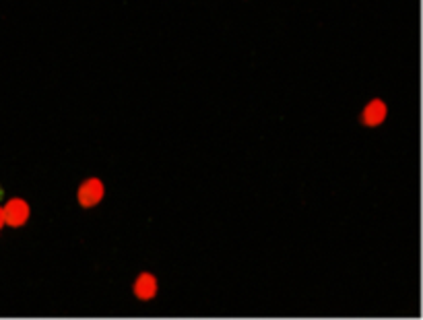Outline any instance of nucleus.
<instances>
[{
	"label": "nucleus",
	"mask_w": 423,
	"mask_h": 320,
	"mask_svg": "<svg viewBox=\"0 0 423 320\" xmlns=\"http://www.w3.org/2000/svg\"><path fill=\"white\" fill-rule=\"evenodd\" d=\"M159 291V281L153 273H139L135 283H133V293L141 301H149L157 295Z\"/></svg>",
	"instance_id": "obj_3"
},
{
	"label": "nucleus",
	"mask_w": 423,
	"mask_h": 320,
	"mask_svg": "<svg viewBox=\"0 0 423 320\" xmlns=\"http://www.w3.org/2000/svg\"><path fill=\"white\" fill-rule=\"evenodd\" d=\"M5 227V213H3V207H0V229Z\"/></svg>",
	"instance_id": "obj_5"
},
{
	"label": "nucleus",
	"mask_w": 423,
	"mask_h": 320,
	"mask_svg": "<svg viewBox=\"0 0 423 320\" xmlns=\"http://www.w3.org/2000/svg\"><path fill=\"white\" fill-rule=\"evenodd\" d=\"M3 213H5V225H9V227H23L30 221L32 209H30L27 201L15 196V198H9L5 203Z\"/></svg>",
	"instance_id": "obj_2"
},
{
	"label": "nucleus",
	"mask_w": 423,
	"mask_h": 320,
	"mask_svg": "<svg viewBox=\"0 0 423 320\" xmlns=\"http://www.w3.org/2000/svg\"><path fill=\"white\" fill-rule=\"evenodd\" d=\"M0 198H3V188H0Z\"/></svg>",
	"instance_id": "obj_6"
},
{
	"label": "nucleus",
	"mask_w": 423,
	"mask_h": 320,
	"mask_svg": "<svg viewBox=\"0 0 423 320\" xmlns=\"http://www.w3.org/2000/svg\"><path fill=\"white\" fill-rule=\"evenodd\" d=\"M106 194V186L100 178H87L81 182L79 190H77V201L83 209H93L102 203Z\"/></svg>",
	"instance_id": "obj_1"
},
{
	"label": "nucleus",
	"mask_w": 423,
	"mask_h": 320,
	"mask_svg": "<svg viewBox=\"0 0 423 320\" xmlns=\"http://www.w3.org/2000/svg\"><path fill=\"white\" fill-rule=\"evenodd\" d=\"M386 104L382 100H371L363 110H361V122L369 128L380 126L386 120Z\"/></svg>",
	"instance_id": "obj_4"
}]
</instances>
